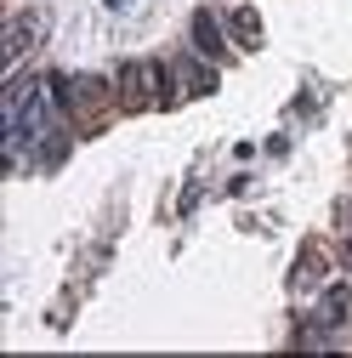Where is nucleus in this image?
Returning a JSON list of instances; mask_svg holds the SVG:
<instances>
[{
    "label": "nucleus",
    "mask_w": 352,
    "mask_h": 358,
    "mask_svg": "<svg viewBox=\"0 0 352 358\" xmlns=\"http://www.w3.org/2000/svg\"><path fill=\"white\" fill-rule=\"evenodd\" d=\"M193 40H199V52H205V57H228V40L216 34V23H210L205 12L193 17Z\"/></svg>",
    "instance_id": "1"
},
{
    "label": "nucleus",
    "mask_w": 352,
    "mask_h": 358,
    "mask_svg": "<svg viewBox=\"0 0 352 358\" xmlns=\"http://www.w3.org/2000/svg\"><path fill=\"white\" fill-rule=\"evenodd\" d=\"M233 34L244 40V46H256V34H261L256 29V12H233Z\"/></svg>",
    "instance_id": "2"
}]
</instances>
